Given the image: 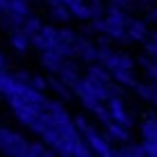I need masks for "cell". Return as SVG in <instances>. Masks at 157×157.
I'll return each mask as SVG.
<instances>
[{
    "label": "cell",
    "mask_w": 157,
    "mask_h": 157,
    "mask_svg": "<svg viewBox=\"0 0 157 157\" xmlns=\"http://www.w3.org/2000/svg\"><path fill=\"white\" fill-rule=\"evenodd\" d=\"M116 2H125V0H116Z\"/></svg>",
    "instance_id": "6da1fadb"
}]
</instances>
